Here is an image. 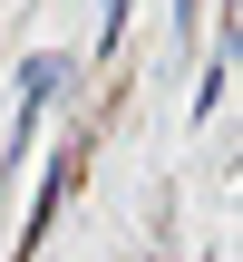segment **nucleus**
<instances>
[{
  "mask_svg": "<svg viewBox=\"0 0 243 262\" xmlns=\"http://www.w3.org/2000/svg\"><path fill=\"white\" fill-rule=\"evenodd\" d=\"M117 29H127V0H107V39H117Z\"/></svg>",
  "mask_w": 243,
  "mask_h": 262,
  "instance_id": "2",
  "label": "nucleus"
},
{
  "mask_svg": "<svg viewBox=\"0 0 243 262\" xmlns=\"http://www.w3.org/2000/svg\"><path fill=\"white\" fill-rule=\"evenodd\" d=\"M58 78H68V68H58V58H29V68H19V97H29V117H39V107H49V97H58Z\"/></svg>",
  "mask_w": 243,
  "mask_h": 262,
  "instance_id": "1",
  "label": "nucleus"
}]
</instances>
